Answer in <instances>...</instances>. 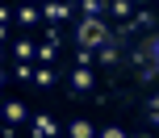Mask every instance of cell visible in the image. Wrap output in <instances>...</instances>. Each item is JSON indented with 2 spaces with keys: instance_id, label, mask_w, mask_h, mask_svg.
<instances>
[{
  "instance_id": "cell-1",
  "label": "cell",
  "mask_w": 159,
  "mask_h": 138,
  "mask_svg": "<svg viewBox=\"0 0 159 138\" xmlns=\"http://www.w3.org/2000/svg\"><path fill=\"white\" fill-rule=\"evenodd\" d=\"M105 138H121V134H117V130H109V134H105Z\"/></svg>"
}]
</instances>
